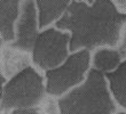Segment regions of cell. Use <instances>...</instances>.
Here are the masks:
<instances>
[{
  "label": "cell",
  "mask_w": 126,
  "mask_h": 114,
  "mask_svg": "<svg viewBox=\"0 0 126 114\" xmlns=\"http://www.w3.org/2000/svg\"><path fill=\"white\" fill-rule=\"evenodd\" d=\"M9 112H5V111H2V110H0V114H8Z\"/></svg>",
  "instance_id": "17"
},
{
  "label": "cell",
  "mask_w": 126,
  "mask_h": 114,
  "mask_svg": "<svg viewBox=\"0 0 126 114\" xmlns=\"http://www.w3.org/2000/svg\"><path fill=\"white\" fill-rule=\"evenodd\" d=\"M120 13L126 14V0H110Z\"/></svg>",
  "instance_id": "14"
},
{
  "label": "cell",
  "mask_w": 126,
  "mask_h": 114,
  "mask_svg": "<svg viewBox=\"0 0 126 114\" xmlns=\"http://www.w3.org/2000/svg\"><path fill=\"white\" fill-rule=\"evenodd\" d=\"M123 61V57L117 48L101 47L91 54V67L104 73L115 71Z\"/></svg>",
  "instance_id": "11"
},
{
  "label": "cell",
  "mask_w": 126,
  "mask_h": 114,
  "mask_svg": "<svg viewBox=\"0 0 126 114\" xmlns=\"http://www.w3.org/2000/svg\"><path fill=\"white\" fill-rule=\"evenodd\" d=\"M126 24V14L120 13L110 0H72L54 27L70 34L69 51L87 49L91 52L101 47L116 48Z\"/></svg>",
  "instance_id": "1"
},
{
  "label": "cell",
  "mask_w": 126,
  "mask_h": 114,
  "mask_svg": "<svg viewBox=\"0 0 126 114\" xmlns=\"http://www.w3.org/2000/svg\"><path fill=\"white\" fill-rule=\"evenodd\" d=\"M3 41L1 39V37H0V51H1V46H2ZM7 79L3 76L2 72H1V65H0V101H1V96H2V88H3V85L6 83Z\"/></svg>",
  "instance_id": "15"
},
{
  "label": "cell",
  "mask_w": 126,
  "mask_h": 114,
  "mask_svg": "<svg viewBox=\"0 0 126 114\" xmlns=\"http://www.w3.org/2000/svg\"><path fill=\"white\" fill-rule=\"evenodd\" d=\"M15 40L7 45L14 49L31 54L39 33L38 29V15H37L34 0H22L20 3L18 16L14 24Z\"/></svg>",
  "instance_id": "6"
},
{
  "label": "cell",
  "mask_w": 126,
  "mask_h": 114,
  "mask_svg": "<svg viewBox=\"0 0 126 114\" xmlns=\"http://www.w3.org/2000/svg\"><path fill=\"white\" fill-rule=\"evenodd\" d=\"M0 65L3 76L8 80L28 66H31V54L14 49L2 43L0 51Z\"/></svg>",
  "instance_id": "7"
},
{
  "label": "cell",
  "mask_w": 126,
  "mask_h": 114,
  "mask_svg": "<svg viewBox=\"0 0 126 114\" xmlns=\"http://www.w3.org/2000/svg\"><path fill=\"white\" fill-rule=\"evenodd\" d=\"M113 114H126L125 111H119V112H116V113H113Z\"/></svg>",
  "instance_id": "16"
},
{
  "label": "cell",
  "mask_w": 126,
  "mask_h": 114,
  "mask_svg": "<svg viewBox=\"0 0 126 114\" xmlns=\"http://www.w3.org/2000/svg\"><path fill=\"white\" fill-rule=\"evenodd\" d=\"M116 48H117V50L120 52L123 59H125L126 58V24L123 26V29H122L119 41H118V45H117Z\"/></svg>",
  "instance_id": "12"
},
{
  "label": "cell",
  "mask_w": 126,
  "mask_h": 114,
  "mask_svg": "<svg viewBox=\"0 0 126 114\" xmlns=\"http://www.w3.org/2000/svg\"><path fill=\"white\" fill-rule=\"evenodd\" d=\"M70 34L49 26L39 31L31 51V62L40 71H47L61 65L69 51Z\"/></svg>",
  "instance_id": "5"
},
{
  "label": "cell",
  "mask_w": 126,
  "mask_h": 114,
  "mask_svg": "<svg viewBox=\"0 0 126 114\" xmlns=\"http://www.w3.org/2000/svg\"><path fill=\"white\" fill-rule=\"evenodd\" d=\"M59 114H113V101L106 76L91 67L86 79L57 99Z\"/></svg>",
  "instance_id": "2"
},
{
  "label": "cell",
  "mask_w": 126,
  "mask_h": 114,
  "mask_svg": "<svg viewBox=\"0 0 126 114\" xmlns=\"http://www.w3.org/2000/svg\"><path fill=\"white\" fill-rule=\"evenodd\" d=\"M72 0H34L39 31L54 25Z\"/></svg>",
  "instance_id": "8"
},
{
  "label": "cell",
  "mask_w": 126,
  "mask_h": 114,
  "mask_svg": "<svg viewBox=\"0 0 126 114\" xmlns=\"http://www.w3.org/2000/svg\"><path fill=\"white\" fill-rule=\"evenodd\" d=\"M91 54L87 49L77 50L71 52L61 65L45 71L46 94L59 98L84 82L91 68Z\"/></svg>",
  "instance_id": "4"
},
{
  "label": "cell",
  "mask_w": 126,
  "mask_h": 114,
  "mask_svg": "<svg viewBox=\"0 0 126 114\" xmlns=\"http://www.w3.org/2000/svg\"><path fill=\"white\" fill-rule=\"evenodd\" d=\"M8 114H43L38 108H28V110H13Z\"/></svg>",
  "instance_id": "13"
},
{
  "label": "cell",
  "mask_w": 126,
  "mask_h": 114,
  "mask_svg": "<svg viewBox=\"0 0 126 114\" xmlns=\"http://www.w3.org/2000/svg\"><path fill=\"white\" fill-rule=\"evenodd\" d=\"M22 0H0V37L3 43L15 40L14 24Z\"/></svg>",
  "instance_id": "9"
},
{
  "label": "cell",
  "mask_w": 126,
  "mask_h": 114,
  "mask_svg": "<svg viewBox=\"0 0 126 114\" xmlns=\"http://www.w3.org/2000/svg\"><path fill=\"white\" fill-rule=\"evenodd\" d=\"M104 76L116 105L126 112V58L115 71L104 73Z\"/></svg>",
  "instance_id": "10"
},
{
  "label": "cell",
  "mask_w": 126,
  "mask_h": 114,
  "mask_svg": "<svg viewBox=\"0 0 126 114\" xmlns=\"http://www.w3.org/2000/svg\"><path fill=\"white\" fill-rule=\"evenodd\" d=\"M45 78L32 65L28 66L6 81L2 88L0 110L38 108L46 98Z\"/></svg>",
  "instance_id": "3"
}]
</instances>
